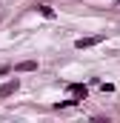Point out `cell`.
I'll use <instances>...</instances> for the list:
<instances>
[{"mask_svg": "<svg viewBox=\"0 0 120 123\" xmlns=\"http://www.w3.org/2000/svg\"><path fill=\"white\" fill-rule=\"evenodd\" d=\"M106 40V34H89V37H77L74 40V49L77 52H83V49H91V46H97V43H103Z\"/></svg>", "mask_w": 120, "mask_h": 123, "instance_id": "cell-1", "label": "cell"}, {"mask_svg": "<svg viewBox=\"0 0 120 123\" xmlns=\"http://www.w3.org/2000/svg\"><path fill=\"white\" fill-rule=\"evenodd\" d=\"M66 92L80 103V100H86V97H89V86H86V83H69V86H66Z\"/></svg>", "mask_w": 120, "mask_h": 123, "instance_id": "cell-2", "label": "cell"}, {"mask_svg": "<svg viewBox=\"0 0 120 123\" xmlns=\"http://www.w3.org/2000/svg\"><path fill=\"white\" fill-rule=\"evenodd\" d=\"M20 89V77H9L3 86H0V100H6V97H12V94Z\"/></svg>", "mask_w": 120, "mask_h": 123, "instance_id": "cell-3", "label": "cell"}, {"mask_svg": "<svg viewBox=\"0 0 120 123\" xmlns=\"http://www.w3.org/2000/svg\"><path fill=\"white\" fill-rule=\"evenodd\" d=\"M37 69H40L37 60H20V63H14V74H31V72H37Z\"/></svg>", "mask_w": 120, "mask_h": 123, "instance_id": "cell-4", "label": "cell"}, {"mask_svg": "<svg viewBox=\"0 0 120 123\" xmlns=\"http://www.w3.org/2000/svg\"><path fill=\"white\" fill-rule=\"evenodd\" d=\"M31 9H34L40 17H46V20H54V17H57V12H54L52 6H46V3H40V6H31Z\"/></svg>", "mask_w": 120, "mask_h": 123, "instance_id": "cell-5", "label": "cell"}, {"mask_svg": "<svg viewBox=\"0 0 120 123\" xmlns=\"http://www.w3.org/2000/svg\"><path fill=\"white\" fill-rule=\"evenodd\" d=\"M72 106H77V100H74V97H69V100H60V103H54V109H72Z\"/></svg>", "mask_w": 120, "mask_h": 123, "instance_id": "cell-6", "label": "cell"}, {"mask_svg": "<svg viewBox=\"0 0 120 123\" xmlns=\"http://www.w3.org/2000/svg\"><path fill=\"white\" fill-rule=\"evenodd\" d=\"M12 72H14V66H9V63L0 66V77H6V74H12Z\"/></svg>", "mask_w": 120, "mask_h": 123, "instance_id": "cell-7", "label": "cell"}, {"mask_svg": "<svg viewBox=\"0 0 120 123\" xmlns=\"http://www.w3.org/2000/svg\"><path fill=\"white\" fill-rule=\"evenodd\" d=\"M114 3H117V6H120V0H114Z\"/></svg>", "mask_w": 120, "mask_h": 123, "instance_id": "cell-8", "label": "cell"}]
</instances>
